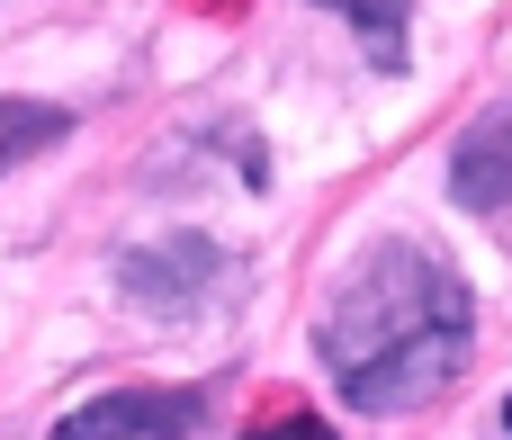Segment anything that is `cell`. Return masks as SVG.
I'll use <instances>...</instances> for the list:
<instances>
[{
	"mask_svg": "<svg viewBox=\"0 0 512 440\" xmlns=\"http://www.w3.org/2000/svg\"><path fill=\"white\" fill-rule=\"evenodd\" d=\"M315 351L351 414H414L468 360V279L423 243H378L324 306Z\"/></svg>",
	"mask_w": 512,
	"mask_h": 440,
	"instance_id": "6da1fadb",
	"label": "cell"
},
{
	"mask_svg": "<svg viewBox=\"0 0 512 440\" xmlns=\"http://www.w3.org/2000/svg\"><path fill=\"white\" fill-rule=\"evenodd\" d=\"M216 279H225V252H216L207 234H189V225H171L162 243H144V252L117 261V288H126L144 315H189Z\"/></svg>",
	"mask_w": 512,
	"mask_h": 440,
	"instance_id": "7a4b0ae2",
	"label": "cell"
},
{
	"mask_svg": "<svg viewBox=\"0 0 512 440\" xmlns=\"http://www.w3.org/2000/svg\"><path fill=\"white\" fill-rule=\"evenodd\" d=\"M189 432H198V396H171V387H126V396H99L54 423V440H189Z\"/></svg>",
	"mask_w": 512,
	"mask_h": 440,
	"instance_id": "3957f363",
	"label": "cell"
},
{
	"mask_svg": "<svg viewBox=\"0 0 512 440\" xmlns=\"http://www.w3.org/2000/svg\"><path fill=\"white\" fill-rule=\"evenodd\" d=\"M450 198H459L468 216L512 207V99H504V108H486V117L459 135V153H450Z\"/></svg>",
	"mask_w": 512,
	"mask_h": 440,
	"instance_id": "277c9868",
	"label": "cell"
},
{
	"mask_svg": "<svg viewBox=\"0 0 512 440\" xmlns=\"http://www.w3.org/2000/svg\"><path fill=\"white\" fill-rule=\"evenodd\" d=\"M63 135H72L63 108H45V99H0V171H18L27 153H45V144H63Z\"/></svg>",
	"mask_w": 512,
	"mask_h": 440,
	"instance_id": "5b68a950",
	"label": "cell"
},
{
	"mask_svg": "<svg viewBox=\"0 0 512 440\" xmlns=\"http://www.w3.org/2000/svg\"><path fill=\"white\" fill-rule=\"evenodd\" d=\"M315 9H342V18L360 27V45H369L387 72L405 63V9H414V0H315Z\"/></svg>",
	"mask_w": 512,
	"mask_h": 440,
	"instance_id": "8992f818",
	"label": "cell"
},
{
	"mask_svg": "<svg viewBox=\"0 0 512 440\" xmlns=\"http://www.w3.org/2000/svg\"><path fill=\"white\" fill-rule=\"evenodd\" d=\"M243 440H333L315 414H279V423H261V432H243Z\"/></svg>",
	"mask_w": 512,
	"mask_h": 440,
	"instance_id": "52a82bcc",
	"label": "cell"
},
{
	"mask_svg": "<svg viewBox=\"0 0 512 440\" xmlns=\"http://www.w3.org/2000/svg\"><path fill=\"white\" fill-rule=\"evenodd\" d=\"M504 423H512V396H504Z\"/></svg>",
	"mask_w": 512,
	"mask_h": 440,
	"instance_id": "ba28073f",
	"label": "cell"
}]
</instances>
